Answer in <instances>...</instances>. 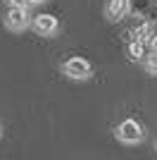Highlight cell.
Returning <instances> with one entry per match:
<instances>
[{
  "label": "cell",
  "mask_w": 157,
  "mask_h": 160,
  "mask_svg": "<svg viewBox=\"0 0 157 160\" xmlns=\"http://www.w3.org/2000/svg\"><path fill=\"white\" fill-rule=\"evenodd\" d=\"M117 136L124 143H138V141H143V136H145V132H143V127L138 124L136 120H124L121 124L117 127Z\"/></svg>",
  "instance_id": "cell-1"
},
{
  "label": "cell",
  "mask_w": 157,
  "mask_h": 160,
  "mask_svg": "<svg viewBox=\"0 0 157 160\" xmlns=\"http://www.w3.org/2000/svg\"><path fill=\"white\" fill-rule=\"evenodd\" d=\"M62 69H64V74L69 79H88L93 67H91V62L83 60V58H69Z\"/></svg>",
  "instance_id": "cell-2"
},
{
  "label": "cell",
  "mask_w": 157,
  "mask_h": 160,
  "mask_svg": "<svg viewBox=\"0 0 157 160\" xmlns=\"http://www.w3.org/2000/svg\"><path fill=\"white\" fill-rule=\"evenodd\" d=\"M5 24L7 29H12V31H24L29 27V12H26V7H14L10 5V12L5 17Z\"/></svg>",
  "instance_id": "cell-3"
},
{
  "label": "cell",
  "mask_w": 157,
  "mask_h": 160,
  "mask_svg": "<svg viewBox=\"0 0 157 160\" xmlns=\"http://www.w3.org/2000/svg\"><path fill=\"white\" fill-rule=\"evenodd\" d=\"M33 31L38 33V36H52V33L57 31V19L52 14H38L33 19Z\"/></svg>",
  "instance_id": "cell-4"
},
{
  "label": "cell",
  "mask_w": 157,
  "mask_h": 160,
  "mask_svg": "<svg viewBox=\"0 0 157 160\" xmlns=\"http://www.w3.org/2000/svg\"><path fill=\"white\" fill-rule=\"evenodd\" d=\"M129 12V0H110V5H107V17L112 22H119L121 17H126Z\"/></svg>",
  "instance_id": "cell-5"
},
{
  "label": "cell",
  "mask_w": 157,
  "mask_h": 160,
  "mask_svg": "<svg viewBox=\"0 0 157 160\" xmlns=\"http://www.w3.org/2000/svg\"><path fill=\"white\" fill-rule=\"evenodd\" d=\"M129 58H131V60H140V58H145L143 41H131V43H129Z\"/></svg>",
  "instance_id": "cell-6"
},
{
  "label": "cell",
  "mask_w": 157,
  "mask_h": 160,
  "mask_svg": "<svg viewBox=\"0 0 157 160\" xmlns=\"http://www.w3.org/2000/svg\"><path fill=\"white\" fill-rule=\"evenodd\" d=\"M133 36H136V41H145L152 36V24L150 22H143V24H138L136 29H133Z\"/></svg>",
  "instance_id": "cell-7"
},
{
  "label": "cell",
  "mask_w": 157,
  "mask_h": 160,
  "mask_svg": "<svg viewBox=\"0 0 157 160\" xmlns=\"http://www.w3.org/2000/svg\"><path fill=\"white\" fill-rule=\"evenodd\" d=\"M145 69L150 74H157V50H152L150 55H145Z\"/></svg>",
  "instance_id": "cell-8"
},
{
  "label": "cell",
  "mask_w": 157,
  "mask_h": 160,
  "mask_svg": "<svg viewBox=\"0 0 157 160\" xmlns=\"http://www.w3.org/2000/svg\"><path fill=\"white\" fill-rule=\"evenodd\" d=\"M10 5H14V7H29V5H31V0H10Z\"/></svg>",
  "instance_id": "cell-9"
},
{
  "label": "cell",
  "mask_w": 157,
  "mask_h": 160,
  "mask_svg": "<svg viewBox=\"0 0 157 160\" xmlns=\"http://www.w3.org/2000/svg\"><path fill=\"white\" fill-rule=\"evenodd\" d=\"M150 46H152V50H157V33L150 36Z\"/></svg>",
  "instance_id": "cell-10"
},
{
  "label": "cell",
  "mask_w": 157,
  "mask_h": 160,
  "mask_svg": "<svg viewBox=\"0 0 157 160\" xmlns=\"http://www.w3.org/2000/svg\"><path fill=\"white\" fill-rule=\"evenodd\" d=\"M31 2H45V0H31Z\"/></svg>",
  "instance_id": "cell-11"
}]
</instances>
